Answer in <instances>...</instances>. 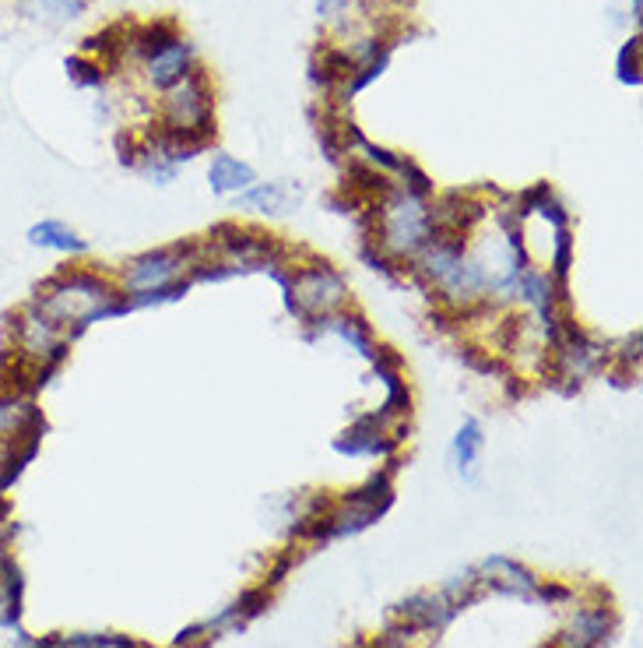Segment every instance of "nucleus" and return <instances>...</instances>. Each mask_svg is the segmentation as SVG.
Wrapping results in <instances>:
<instances>
[{
    "label": "nucleus",
    "mask_w": 643,
    "mask_h": 648,
    "mask_svg": "<svg viewBox=\"0 0 643 648\" xmlns=\"http://www.w3.org/2000/svg\"><path fill=\"white\" fill-rule=\"evenodd\" d=\"M32 304L46 313L50 321H56L71 336H82V331L113 313H127L124 297L116 292L110 279L95 271H60L53 279H46L35 289Z\"/></svg>",
    "instance_id": "f257e3e1"
},
{
    "label": "nucleus",
    "mask_w": 643,
    "mask_h": 648,
    "mask_svg": "<svg viewBox=\"0 0 643 648\" xmlns=\"http://www.w3.org/2000/svg\"><path fill=\"white\" fill-rule=\"evenodd\" d=\"M376 219V247L391 258H418L433 244V219L429 205L415 191H391L384 205L373 212Z\"/></svg>",
    "instance_id": "f03ea898"
},
{
    "label": "nucleus",
    "mask_w": 643,
    "mask_h": 648,
    "mask_svg": "<svg viewBox=\"0 0 643 648\" xmlns=\"http://www.w3.org/2000/svg\"><path fill=\"white\" fill-rule=\"evenodd\" d=\"M418 271L450 304H471L486 292V268H481V261L468 258L460 237H433V244L418 254Z\"/></svg>",
    "instance_id": "7ed1b4c3"
},
{
    "label": "nucleus",
    "mask_w": 643,
    "mask_h": 648,
    "mask_svg": "<svg viewBox=\"0 0 643 648\" xmlns=\"http://www.w3.org/2000/svg\"><path fill=\"white\" fill-rule=\"evenodd\" d=\"M349 300V286L345 279L331 268V265H310V268H295L289 275V289H286V307L299 318H328L338 313Z\"/></svg>",
    "instance_id": "20e7f679"
},
{
    "label": "nucleus",
    "mask_w": 643,
    "mask_h": 648,
    "mask_svg": "<svg viewBox=\"0 0 643 648\" xmlns=\"http://www.w3.org/2000/svg\"><path fill=\"white\" fill-rule=\"evenodd\" d=\"M211 85L200 68H190L166 95V121L169 127H187L215 137V116H211Z\"/></svg>",
    "instance_id": "39448f33"
},
{
    "label": "nucleus",
    "mask_w": 643,
    "mask_h": 648,
    "mask_svg": "<svg viewBox=\"0 0 643 648\" xmlns=\"http://www.w3.org/2000/svg\"><path fill=\"white\" fill-rule=\"evenodd\" d=\"M197 247H169V250H155V254H145V258H137L127 265L124 271V286L134 289V292H148V289H163V286H173L176 275L187 268V258Z\"/></svg>",
    "instance_id": "423d86ee"
},
{
    "label": "nucleus",
    "mask_w": 643,
    "mask_h": 648,
    "mask_svg": "<svg viewBox=\"0 0 643 648\" xmlns=\"http://www.w3.org/2000/svg\"><path fill=\"white\" fill-rule=\"evenodd\" d=\"M384 412H370V416H359L352 423L349 434H341L334 448L341 455H391L397 448V438L384 434Z\"/></svg>",
    "instance_id": "0eeeda50"
},
{
    "label": "nucleus",
    "mask_w": 643,
    "mask_h": 648,
    "mask_svg": "<svg viewBox=\"0 0 643 648\" xmlns=\"http://www.w3.org/2000/svg\"><path fill=\"white\" fill-rule=\"evenodd\" d=\"M397 614L405 617L408 627H418V631H439V627H447L454 620L457 603L447 593H418L401 603Z\"/></svg>",
    "instance_id": "6e6552de"
},
{
    "label": "nucleus",
    "mask_w": 643,
    "mask_h": 648,
    "mask_svg": "<svg viewBox=\"0 0 643 648\" xmlns=\"http://www.w3.org/2000/svg\"><path fill=\"white\" fill-rule=\"evenodd\" d=\"M612 627H615V617L605 606H598V610H580L577 620L559 635L556 648H601L609 641Z\"/></svg>",
    "instance_id": "1a4fd4ad"
},
{
    "label": "nucleus",
    "mask_w": 643,
    "mask_h": 648,
    "mask_svg": "<svg viewBox=\"0 0 643 648\" xmlns=\"http://www.w3.org/2000/svg\"><path fill=\"white\" fill-rule=\"evenodd\" d=\"M481 582H489L492 588H499V593H510V596H525V599H538V578L528 572V567H520L507 557H492L481 564Z\"/></svg>",
    "instance_id": "9d476101"
},
{
    "label": "nucleus",
    "mask_w": 643,
    "mask_h": 648,
    "mask_svg": "<svg viewBox=\"0 0 643 648\" xmlns=\"http://www.w3.org/2000/svg\"><path fill=\"white\" fill-rule=\"evenodd\" d=\"M190 68H194V50H190L187 39H179V43H173L169 50L152 56V61H148V78L158 89H173Z\"/></svg>",
    "instance_id": "9b49d317"
},
{
    "label": "nucleus",
    "mask_w": 643,
    "mask_h": 648,
    "mask_svg": "<svg viewBox=\"0 0 643 648\" xmlns=\"http://www.w3.org/2000/svg\"><path fill=\"white\" fill-rule=\"evenodd\" d=\"M317 331H334L338 339H345L355 352H363L366 360H376V346H373V336H370V325L363 318H352V313H328V318H317L313 321Z\"/></svg>",
    "instance_id": "f8f14e48"
},
{
    "label": "nucleus",
    "mask_w": 643,
    "mask_h": 648,
    "mask_svg": "<svg viewBox=\"0 0 643 648\" xmlns=\"http://www.w3.org/2000/svg\"><path fill=\"white\" fill-rule=\"evenodd\" d=\"M29 244L32 247H43V250H56V254H85L89 244L77 237V233L60 223V219H43L29 229Z\"/></svg>",
    "instance_id": "ddd939ff"
},
{
    "label": "nucleus",
    "mask_w": 643,
    "mask_h": 648,
    "mask_svg": "<svg viewBox=\"0 0 643 648\" xmlns=\"http://www.w3.org/2000/svg\"><path fill=\"white\" fill-rule=\"evenodd\" d=\"M208 181H211V191L215 194H236V191L253 187L257 176H253V169L247 163L232 160V155H218V160L211 163Z\"/></svg>",
    "instance_id": "4468645a"
},
{
    "label": "nucleus",
    "mask_w": 643,
    "mask_h": 648,
    "mask_svg": "<svg viewBox=\"0 0 643 648\" xmlns=\"http://www.w3.org/2000/svg\"><path fill=\"white\" fill-rule=\"evenodd\" d=\"M179 39H184V35H179L176 22H166V18H163V22H148V25L134 29V32H131V47H134L141 56H148V61H152L155 53L169 50L173 43H179Z\"/></svg>",
    "instance_id": "2eb2a0df"
},
{
    "label": "nucleus",
    "mask_w": 643,
    "mask_h": 648,
    "mask_svg": "<svg viewBox=\"0 0 643 648\" xmlns=\"http://www.w3.org/2000/svg\"><path fill=\"white\" fill-rule=\"evenodd\" d=\"M39 648H141V645L120 635H50L39 641Z\"/></svg>",
    "instance_id": "dca6fc26"
},
{
    "label": "nucleus",
    "mask_w": 643,
    "mask_h": 648,
    "mask_svg": "<svg viewBox=\"0 0 643 648\" xmlns=\"http://www.w3.org/2000/svg\"><path fill=\"white\" fill-rule=\"evenodd\" d=\"M478 448H481V426H478V420H465L457 430V438H454V462L465 476L471 473V465L478 459Z\"/></svg>",
    "instance_id": "f3484780"
},
{
    "label": "nucleus",
    "mask_w": 643,
    "mask_h": 648,
    "mask_svg": "<svg viewBox=\"0 0 643 648\" xmlns=\"http://www.w3.org/2000/svg\"><path fill=\"white\" fill-rule=\"evenodd\" d=\"M131 32H134L131 22H116V25H110V29H103V32L89 35V39H85V50H89V53H98V56H120V50L127 47Z\"/></svg>",
    "instance_id": "a211bd4d"
},
{
    "label": "nucleus",
    "mask_w": 643,
    "mask_h": 648,
    "mask_svg": "<svg viewBox=\"0 0 643 648\" xmlns=\"http://www.w3.org/2000/svg\"><path fill=\"white\" fill-rule=\"evenodd\" d=\"M289 205V191L281 184H253L247 187L243 194V208H253V212H281Z\"/></svg>",
    "instance_id": "6ab92c4d"
},
{
    "label": "nucleus",
    "mask_w": 643,
    "mask_h": 648,
    "mask_svg": "<svg viewBox=\"0 0 643 648\" xmlns=\"http://www.w3.org/2000/svg\"><path fill=\"white\" fill-rule=\"evenodd\" d=\"M387 61H391V50H380V53L366 56V61H359L355 71H352V78L345 82V95H355V92H363L370 82H376V78L384 74Z\"/></svg>",
    "instance_id": "aec40b11"
},
{
    "label": "nucleus",
    "mask_w": 643,
    "mask_h": 648,
    "mask_svg": "<svg viewBox=\"0 0 643 648\" xmlns=\"http://www.w3.org/2000/svg\"><path fill=\"white\" fill-rule=\"evenodd\" d=\"M640 53H643L640 35H633L630 43L619 50V82L622 85H640Z\"/></svg>",
    "instance_id": "412c9836"
},
{
    "label": "nucleus",
    "mask_w": 643,
    "mask_h": 648,
    "mask_svg": "<svg viewBox=\"0 0 643 648\" xmlns=\"http://www.w3.org/2000/svg\"><path fill=\"white\" fill-rule=\"evenodd\" d=\"M68 78L74 85H82V89H95V85H103L106 82V74H103V68L98 64H92V61H85V56H68Z\"/></svg>",
    "instance_id": "4be33fe9"
},
{
    "label": "nucleus",
    "mask_w": 643,
    "mask_h": 648,
    "mask_svg": "<svg viewBox=\"0 0 643 648\" xmlns=\"http://www.w3.org/2000/svg\"><path fill=\"white\" fill-rule=\"evenodd\" d=\"M570 265H573V240H570V229H556V258H552V275H556V282H567Z\"/></svg>",
    "instance_id": "5701e85b"
},
{
    "label": "nucleus",
    "mask_w": 643,
    "mask_h": 648,
    "mask_svg": "<svg viewBox=\"0 0 643 648\" xmlns=\"http://www.w3.org/2000/svg\"><path fill=\"white\" fill-rule=\"evenodd\" d=\"M89 0H29V8L35 14H50V18H74L85 11Z\"/></svg>",
    "instance_id": "b1692460"
},
{
    "label": "nucleus",
    "mask_w": 643,
    "mask_h": 648,
    "mask_svg": "<svg viewBox=\"0 0 643 648\" xmlns=\"http://www.w3.org/2000/svg\"><path fill=\"white\" fill-rule=\"evenodd\" d=\"M317 8H320V14H324V18H334L341 8H345V0H317Z\"/></svg>",
    "instance_id": "393cba45"
},
{
    "label": "nucleus",
    "mask_w": 643,
    "mask_h": 648,
    "mask_svg": "<svg viewBox=\"0 0 643 648\" xmlns=\"http://www.w3.org/2000/svg\"><path fill=\"white\" fill-rule=\"evenodd\" d=\"M289 567H292V557H281V560H278V567L271 572V578H268V585H278V582H281V575H286Z\"/></svg>",
    "instance_id": "a878e982"
},
{
    "label": "nucleus",
    "mask_w": 643,
    "mask_h": 648,
    "mask_svg": "<svg viewBox=\"0 0 643 648\" xmlns=\"http://www.w3.org/2000/svg\"><path fill=\"white\" fill-rule=\"evenodd\" d=\"M633 8H636V14H640V0H633Z\"/></svg>",
    "instance_id": "bb28decb"
},
{
    "label": "nucleus",
    "mask_w": 643,
    "mask_h": 648,
    "mask_svg": "<svg viewBox=\"0 0 643 648\" xmlns=\"http://www.w3.org/2000/svg\"><path fill=\"white\" fill-rule=\"evenodd\" d=\"M200 648H205V645H200Z\"/></svg>",
    "instance_id": "cd10ccee"
}]
</instances>
